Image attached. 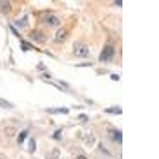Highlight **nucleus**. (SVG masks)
I'll return each instance as SVG.
<instances>
[{"instance_id":"1","label":"nucleus","mask_w":159,"mask_h":159,"mask_svg":"<svg viewBox=\"0 0 159 159\" xmlns=\"http://www.w3.org/2000/svg\"><path fill=\"white\" fill-rule=\"evenodd\" d=\"M73 54L80 58L88 57L89 55V48L86 45L80 42H75L73 44Z\"/></svg>"},{"instance_id":"2","label":"nucleus","mask_w":159,"mask_h":159,"mask_svg":"<svg viewBox=\"0 0 159 159\" xmlns=\"http://www.w3.org/2000/svg\"><path fill=\"white\" fill-rule=\"evenodd\" d=\"M115 55V49L111 45H107L103 48L102 52H100V55L99 57V60L100 61L107 62L110 61L113 58Z\"/></svg>"},{"instance_id":"3","label":"nucleus","mask_w":159,"mask_h":159,"mask_svg":"<svg viewBox=\"0 0 159 159\" xmlns=\"http://www.w3.org/2000/svg\"><path fill=\"white\" fill-rule=\"evenodd\" d=\"M69 33L65 28H60L56 33V40L59 42H64L67 39Z\"/></svg>"},{"instance_id":"4","label":"nucleus","mask_w":159,"mask_h":159,"mask_svg":"<svg viewBox=\"0 0 159 159\" xmlns=\"http://www.w3.org/2000/svg\"><path fill=\"white\" fill-rule=\"evenodd\" d=\"M109 136L112 141L118 142V143H122V132L118 130H111L109 132Z\"/></svg>"},{"instance_id":"5","label":"nucleus","mask_w":159,"mask_h":159,"mask_svg":"<svg viewBox=\"0 0 159 159\" xmlns=\"http://www.w3.org/2000/svg\"><path fill=\"white\" fill-rule=\"evenodd\" d=\"M45 22L51 26H57L60 25V20L54 15H49L45 18Z\"/></svg>"},{"instance_id":"6","label":"nucleus","mask_w":159,"mask_h":159,"mask_svg":"<svg viewBox=\"0 0 159 159\" xmlns=\"http://www.w3.org/2000/svg\"><path fill=\"white\" fill-rule=\"evenodd\" d=\"M0 11L3 14H8L11 11V5L8 1H1L0 2Z\"/></svg>"},{"instance_id":"7","label":"nucleus","mask_w":159,"mask_h":159,"mask_svg":"<svg viewBox=\"0 0 159 159\" xmlns=\"http://www.w3.org/2000/svg\"><path fill=\"white\" fill-rule=\"evenodd\" d=\"M49 113L52 114H68L69 110L66 107H59V108H54V109H49Z\"/></svg>"},{"instance_id":"8","label":"nucleus","mask_w":159,"mask_h":159,"mask_svg":"<svg viewBox=\"0 0 159 159\" xmlns=\"http://www.w3.org/2000/svg\"><path fill=\"white\" fill-rule=\"evenodd\" d=\"M104 111L106 113H110V114H116V115H120L122 114V108L119 107H112L110 108L105 109Z\"/></svg>"},{"instance_id":"9","label":"nucleus","mask_w":159,"mask_h":159,"mask_svg":"<svg viewBox=\"0 0 159 159\" xmlns=\"http://www.w3.org/2000/svg\"><path fill=\"white\" fill-rule=\"evenodd\" d=\"M0 107H2L3 109H7V110H9V109L12 108L13 105L9 101L1 98L0 99Z\"/></svg>"},{"instance_id":"10","label":"nucleus","mask_w":159,"mask_h":159,"mask_svg":"<svg viewBox=\"0 0 159 159\" xmlns=\"http://www.w3.org/2000/svg\"><path fill=\"white\" fill-rule=\"evenodd\" d=\"M28 135V130H23L20 132L18 137V143H23L25 139H26Z\"/></svg>"},{"instance_id":"11","label":"nucleus","mask_w":159,"mask_h":159,"mask_svg":"<svg viewBox=\"0 0 159 159\" xmlns=\"http://www.w3.org/2000/svg\"><path fill=\"white\" fill-rule=\"evenodd\" d=\"M28 149H29V152L30 154H34L36 151L37 145L36 142L34 139H31L29 142V146H28Z\"/></svg>"},{"instance_id":"12","label":"nucleus","mask_w":159,"mask_h":159,"mask_svg":"<svg viewBox=\"0 0 159 159\" xmlns=\"http://www.w3.org/2000/svg\"><path fill=\"white\" fill-rule=\"evenodd\" d=\"M60 154H61V152H60L59 149L54 148L50 153V157H49L48 159H57L59 157Z\"/></svg>"},{"instance_id":"13","label":"nucleus","mask_w":159,"mask_h":159,"mask_svg":"<svg viewBox=\"0 0 159 159\" xmlns=\"http://www.w3.org/2000/svg\"><path fill=\"white\" fill-rule=\"evenodd\" d=\"M61 130H58L53 134V139H57V140H61Z\"/></svg>"},{"instance_id":"14","label":"nucleus","mask_w":159,"mask_h":159,"mask_svg":"<svg viewBox=\"0 0 159 159\" xmlns=\"http://www.w3.org/2000/svg\"><path fill=\"white\" fill-rule=\"evenodd\" d=\"M111 79L112 80H116V81H119V76L117 74H111Z\"/></svg>"},{"instance_id":"15","label":"nucleus","mask_w":159,"mask_h":159,"mask_svg":"<svg viewBox=\"0 0 159 159\" xmlns=\"http://www.w3.org/2000/svg\"><path fill=\"white\" fill-rule=\"evenodd\" d=\"M92 63H86V64H80V65H77L76 66L77 67H83V66H92Z\"/></svg>"},{"instance_id":"16","label":"nucleus","mask_w":159,"mask_h":159,"mask_svg":"<svg viewBox=\"0 0 159 159\" xmlns=\"http://www.w3.org/2000/svg\"><path fill=\"white\" fill-rule=\"evenodd\" d=\"M75 159H87V157L84 155H79L78 157H76Z\"/></svg>"},{"instance_id":"17","label":"nucleus","mask_w":159,"mask_h":159,"mask_svg":"<svg viewBox=\"0 0 159 159\" xmlns=\"http://www.w3.org/2000/svg\"><path fill=\"white\" fill-rule=\"evenodd\" d=\"M115 3L117 4V5H119V6H122V1H116V2H115Z\"/></svg>"},{"instance_id":"18","label":"nucleus","mask_w":159,"mask_h":159,"mask_svg":"<svg viewBox=\"0 0 159 159\" xmlns=\"http://www.w3.org/2000/svg\"><path fill=\"white\" fill-rule=\"evenodd\" d=\"M0 159H1V158H0Z\"/></svg>"}]
</instances>
